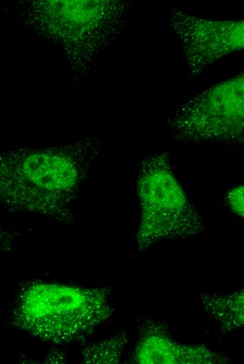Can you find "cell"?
<instances>
[{
    "label": "cell",
    "instance_id": "cell-5",
    "mask_svg": "<svg viewBox=\"0 0 244 364\" xmlns=\"http://www.w3.org/2000/svg\"><path fill=\"white\" fill-rule=\"evenodd\" d=\"M225 355L205 345L176 342L156 326H147L133 353V360L141 364H212L229 360Z\"/></svg>",
    "mask_w": 244,
    "mask_h": 364
},
{
    "label": "cell",
    "instance_id": "cell-1",
    "mask_svg": "<svg viewBox=\"0 0 244 364\" xmlns=\"http://www.w3.org/2000/svg\"><path fill=\"white\" fill-rule=\"evenodd\" d=\"M89 163V158L65 151L0 153V206L71 225V205Z\"/></svg>",
    "mask_w": 244,
    "mask_h": 364
},
{
    "label": "cell",
    "instance_id": "cell-6",
    "mask_svg": "<svg viewBox=\"0 0 244 364\" xmlns=\"http://www.w3.org/2000/svg\"><path fill=\"white\" fill-rule=\"evenodd\" d=\"M243 290L229 294H204L200 301L205 310L226 331L233 332L243 326Z\"/></svg>",
    "mask_w": 244,
    "mask_h": 364
},
{
    "label": "cell",
    "instance_id": "cell-3",
    "mask_svg": "<svg viewBox=\"0 0 244 364\" xmlns=\"http://www.w3.org/2000/svg\"><path fill=\"white\" fill-rule=\"evenodd\" d=\"M137 192L141 209L137 232L140 250L202 232V218L186 197L165 155H155L142 163Z\"/></svg>",
    "mask_w": 244,
    "mask_h": 364
},
{
    "label": "cell",
    "instance_id": "cell-9",
    "mask_svg": "<svg viewBox=\"0 0 244 364\" xmlns=\"http://www.w3.org/2000/svg\"><path fill=\"white\" fill-rule=\"evenodd\" d=\"M15 239L14 234L0 225V260L13 250Z\"/></svg>",
    "mask_w": 244,
    "mask_h": 364
},
{
    "label": "cell",
    "instance_id": "cell-2",
    "mask_svg": "<svg viewBox=\"0 0 244 364\" xmlns=\"http://www.w3.org/2000/svg\"><path fill=\"white\" fill-rule=\"evenodd\" d=\"M112 312L105 288L33 283L18 295L10 321L32 337L64 345L93 332Z\"/></svg>",
    "mask_w": 244,
    "mask_h": 364
},
{
    "label": "cell",
    "instance_id": "cell-7",
    "mask_svg": "<svg viewBox=\"0 0 244 364\" xmlns=\"http://www.w3.org/2000/svg\"><path fill=\"white\" fill-rule=\"evenodd\" d=\"M127 338L124 334L91 344L82 353L86 363H116L120 361L124 351Z\"/></svg>",
    "mask_w": 244,
    "mask_h": 364
},
{
    "label": "cell",
    "instance_id": "cell-8",
    "mask_svg": "<svg viewBox=\"0 0 244 364\" xmlns=\"http://www.w3.org/2000/svg\"><path fill=\"white\" fill-rule=\"evenodd\" d=\"M227 202L231 210L239 216H243V186H239L229 192Z\"/></svg>",
    "mask_w": 244,
    "mask_h": 364
},
{
    "label": "cell",
    "instance_id": "cell-4",
    "mask_svg": "<svg viewBox=\"0 0 244 364\" xmlns=\"http://www.w3.org/2000/svg\"><path fill=\"white\" fill-rule=\"evenodd\" d=\"M243 94L220 97L212 92L203 102L183 109L175 120V127L186 139L191 140L234 139L243 131Z\"/></svg>",
    "mask_w": 244,
    "mask_h": 364
}]
</instances>
